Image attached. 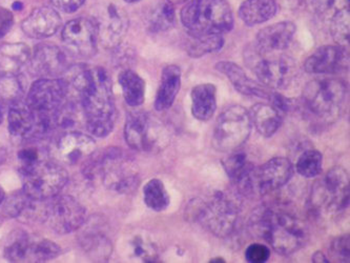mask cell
Listing matches in <instances>:
<instances>
[{
  "instance_id": "6da1fadb",
  "label": "cell",
  "mask_w": 350,
  "mask_h": 263,
  "mask_svg": "<svg viewBox=\"0 0 350 263\" xmlns=\"http://www.w3.org/2000/svg\"><path fill=\"white\" fill-rule=\"evenodd\" d=\"M252 233L267 241L281 255L296 253L308 235L306 225L293 214L271 208H260L250 217Z\"/></svg>"
},
{
  "instance_id": "7a4b0ae2",
  "label": "cell",
  "mask_w": 350,
  "mask_h": 263,
  "mask_svg": "<svg viewBox=\"0 0 350 263\" xmlns=\"http://www.w3.org/2000/svg\"><path fill=\"white\" fill-rule=\"evenodd\" d=\"M93 84L81 98L88 131L96 137H105L113 131L116 108L111 76L103 68H93Z\"/></svg>"
},
{
  "instance_id": "3957f363",
  "label": "cell",
  "mask_w": 350,
  "mask_h": 263,
  "mask_svg": "<svg viewBox=\"0 0 350 263\" xmlns=\"http://www.w3.org/2000/svg\"><path fill=\"white\" fill-rule=\"evenodd\" d=\"M239 213L238 198L224 192H216L207 199L196 198L187 209L189 221L198 223L219 238H226L234 231Z\"/></svg>"
},
{
  "instance_id": "277c9868",
  "label": "cell",
  "mask_w": 350,
  "mask_h": 263,
  "mask_svg": "<svg viewBox=\"0 0 350 263\" xmlns=\"http://www.w3.org/2000/svg\"><path fill=\"white\" fill-rule=\"evenodd\" d=\"M180 18L189 35H223L234 27V14L226 0H187Z\"/></svg>"
},
{
  "instance_id": "5b68a950",
  "label": "cell",
  "mask_w": 350,
  "mask_h": 263,
  "mask_svg": "<svg viewBox=\"0 0 350 263\" xmlns=\"http://www.w3.org/2000/svg\"><path fill=\"white\" fill-rule=\"evenodd\" d=\"M87 176L99 177L107 188L122 194L135 191L140 182L134 159L116 148L109 149L100 156L92 159Z\"/></svg>"
},
{
  "instance_id": "8992f818",
  "label": "cell",
  "mask_w": 350,
  "mask_h": 263,
  "mask_svg": "<svg viewBox=\"0 0 350 263\" xmlns=\"http://www.w3.org/2000/svg\"><path fill=\"white\" fill-rule=\"evenodd\" d=\"M124 137L130 148L144 153L161 152L171 141L166 125L155 116L142 111L129 114Z\"/></svg>"
},
{
  "instance_id": "52a82bcc",
  "label": "cell",
  "mask_w": 350,
  "mask_h": 263,
  "mask_svg": "<svg viewBox=\"0 0 350 263\" xmlns=\"http://www.w3.org/2000/svg\"><path fill=\"white\" fill-rule=\"evenodd\" d=\"M345 82L336 78H316L305 86L303 103L318 118L329 121L339 117L345 103Z\"/></svg>"
},
{
  "instance_id": "ba28073f",
  "label": "cell",
  "mask_w": 350,
  "mask_h": 263,
  "mask_svg": "<svg viewBox=\"0 0 350 263\" xmlns=\"http://www.w3.org/2000/svg\"><path fill=\"white\" fill-rule=\"evenodd\" d=\"M246 60L258 79L266 88L286 90L298 76L296 62L287 55L260 54L252 48L248 51Z\"/></svg>"
},
{
  "instance_id": "9c48e42d",
  "label": "cell",
  "mask_w": 350,
  "mask_h": 263,
  "mask_svg": "<svg viewBox=\"0 0 350 263\" xmlns=\"http://www.w3.org/2000/svg\"><path fill=\"white\" fill-rule=\"evenodd\" d=\"M252 125L250 112L241 105H232L217 118L213 145L220 152H234L247 141Z\"/></svg>"
},
{
  "instance_id": "30bf717a",
  "label": "cell",
  "mask_w": 350,
  "mask_h": 263,
  "mask_svg": "<svg viewBox=\"0 0 350 263\" xmlns=\"http://www.w3.org/2000/svg\"><path fill=\"white\" fill-rule=\"evenodd\" d=\"M312 201L318 211L326 214L340 213L349 203V176L342 166L330 168L312 188Z\"/></svg>"
},
{
  "instance_id": "8fae6325",
  "label": "cell",
  "mask_w": 350,
  "mask_h": 263,
  "mask_svg": "<svg viewBox=\"0 0 350 263\" xmlns=\"http://www.w3.org/2000/svg\"><path fill=\"white\" fill-rule=\"evenodd\" d=\"M68 181V173L62 166L41 162L25 171L23 192L33 199L44 201L57 196Z\"/></svg>"
},
{
  "instance_id": "7c38bea8",
  "label": "cell",
  "mask_w": 350,
  "mask_h": 263,
  "mask_svg": "<svg viewBox=\"0 0 350 263\" xmlns=\"http://www.w3.org/2000/svg\"><path fill=\"white\" fill-rule=\"evenodd\" d=\"M293 166L285 157H275L263 166L255 168L248 186L247 195H265L288 184L293 175Z\"/></svg>"
},
{
  "instance_id": "4fadbf2b",
  "label": "cell",
  "mask_w": 350,
  "mask_h": 263,
  "mask_svg": "<svg viewBox=\"0 0 350 263\" xmlns=\"http://www.w3.org/2000/svg\"><path fill=\"white\" fill-rule=\"evenodd\" d=\"M62 37L66 51L78 58H90L97 51V25L92 19L80 17L68 21Z\"/></svg>"
},
{
  "instance_id": "5bb4252c",
  "label": "cell",
  "mask_w": 350,
  "mask_h": 263,
  "mask_svg": "<svg viewBox=\"0 0 350 263\" xmlns=\"http://www.w3.org/2000/svg\"><path fill=\"white\" fill-rule=\"evenodd\" d=\"M66 86L62 79L39 78L27 93V105L35 115H53L64 105Z\"/></svg>"
},
{
  "instance_id": "9a60e30c",
  "label": "cell",
  "mask_w": 350,
  "mask_h": 263,
  "mask_svg": "<svg viewBox=\"0 0 350 263\" xmlns=\"http://www.w3.org/2000/svg\"><path fill=\"white\" fill-rule=\"evenodd\" d=\"M85 208L71 196H60L46 208V219L58 234L77 231L85 223Z\"/></svg>"
},
{
  "instance_id": "2e32d148",
  "label": "cell",
  "mask_w": 350,
  "mask_h": 263,
  "mask_svg": "<svg viewBox=\"0 0 350 263\" xmlns=\"http://www.w3.org/2000/svg\"><path fill=\"white\" fill-rule=\"evenodd\" d=\"M349 54L343 46H323L314 51L306 62L304 68L310 74L330 75L347 70Z\"/></svg>"
},
{
  "instance_id": "e0dca14e",
  "label": "cell",
  "mask_w": 350,
  "mask_h": 263,
  "mask_svg": "<svg viewBox=\"0 0 350 263\" xmlns=\"http://www.w3.org/2000/svg\"><path fill=\"white\" fill-rule=\"evenodd\" d=\"M30 71L39 78H54L68 70L66 54L53 45H39L31 54Z\"/></svg>"
},
{
  "instance_id": "ac0fdd59",
  "label": "cell",
  "mask_w": 350,
  "mask_h": 263,
  "mask_svg": "<svg viewBox=\"0 0 350 263\" xmlns=\"http://www.w3.org/2000/svg\"><path fill=\"white\" fill-rule=\"evenodd\" d=\"M96 21L98 40L107 49H115L122 42L129 31V16L115 5H109L100 18Z\"/></svg>"
},
{
  "instance_id": "d6986e66",
  "label": "cell",
  "mask_w": 350,
  "mask_h": 263,
  "mask_svg": "<svg viewBox=\"0 0 350 263\" xmlns=\"http://www.w3.org/2000/svg\"><path fill=\"white\" fill-rule=\"evenodd\" d=\"M296 25L282 21L264 27L258 33L253 49L260 54L279 53L286 50L296 34Z\"/></svg>"
},
{
  "instance_id": "ffe728a7",
  "label": "cell",
  "mask_w": 350,
  "mask_h": 263,
  "mask_svg": "<svg viewBox=\"0 0 350 263\" xmlns=\"http://www.w3.org/2000/svg\"><path fill=\"white\" fill-rule=\"evenodd\" d=\"M62 27V18L56 10L50 7L35 9L23 21L21 29L27 36L44 39L56 34Z\"/></svg>"
},
{
  "instance_id": "44dd1931",
  "label": "cell",
  "mask_w": 350,
  "mask_h": 263,
  "mask_svg": "<svg viewBox=\"0 0 350 263\" xmlns=\"http://www.w3.org/2000/svg\"><path fill=\"white\" fill-rule=\"evenodd\" d=\"M96 150V143L92 137L79 132H68L60 138L57 145V155L66 164H77L91 156Z\"/></svg>"
},
{
  "instance_id": "7402d4cb",
  "label": "cell",
  "mask_w": 350,
  "mask_h": 263,
  "mask_svg": "<svg viewBox=\"0 0 350 263\" xmlns=\"http://www.w3.org/2000/svg\"><path fill=\"white\" fill-rule=\"evenodd\" d=\"M216 68L228 78L234 89L246 96H256V97L271 99L273 94L266 89L263 84H258L255 80L248 77L243 68L238 64L230 62H220L216 64Z\"/></svg>"
},
{
  "instance_id": "603a6c76",
  "label": "cell",
  "mask_w": 350,
  "mask_h": 263,
  "mask_svg": "<svg viewBox=\"0 0 350 263\" xmlns=\"http://www.w3.org/2000/svg\"><path fill=\"white\" fill-rule=\"evenodd\" d=\"M30 48L25 43H3L0 46V77L16 76L29 64Z\"/></svg>"
},
{
  "instance_id": "cb8c5ba5",
  "label": "cell",
  "mask_w": 350,
  "mask_h": 263,
  "mask_svg": "<svg viewBox=\"0 0 350 263\" xmlns=\"http://www.w3.org/2000/svg\"><path fill=\"white\" fill-rule=\"evenodd\" d=\"M181 88V71L175 64L165 66L162 71L161 82L155 99V108L162 112L170 109Z\"/></svg>"
},
{
  "instance_id": "d4e9b609",
  "label": "cell",
  "mask_w": 350,
  "mask_h": 263,
  "mask_svg": "<svg viewBox=\"0 0 350 263\" xmlns=\"http://www.w3.org/2000/svg\"><path fill=\"white\" fill-rule=\"evenodd\" d=\"M191 113L196 119L208 121L217 109V89L212 84L196 86L191 90Z\"/></svg>"
},
{
  "instance_id": "484cf974",
  "label": "cell",
  "mask_w": 350,
  "mask_h": 263,
  "mask_svg": "<svg viewBox=\"0 0 350 263\" xmlns=\"http://www.w3.org/2000/svg\"><path fill=\"white\" fill-rule=\"evenodd\" d=\"M252 125L264 137H271L282 123V113L273 105L257 103L250 112Z\"/></svg>"
},
{
  "instance_id": "4316f807",
  "label": "cell",
  "mask_w": 350,
  "mask_h": 263,
  "mask_svg": "<svg viewBox=\"0 0 350 263\" xmlns=\"http://www.w3.org/2000/svg\"><path fill=\"white\" fill-rule=\"evenodd\" d=\"M278 3L275 0H245L239 8V16L245 25H261L277 14Z\"/></svg>"
},
{
  "instance_id": "83f0119b",
  "label": "cell",
  "mask_w": 350,
  "mask_h": 263,
  "mask_svg": "<svg viewBox=\"0 0 350 263\" xmlns=\"http://www.w3.org/2000/svg\"><path fill=\"white\" fill-rule=\"evenodd\" d=\"M223 166L232 182L241 193H247L250 176L253 174L254 164L243 153H234L223 160Z\"/></svg>"
},
{
  "instance_id": "f1b7e54d",
  "label": "cell",
  "mask_w": 350,
  "mask_h": 263,
  "mask_svg": "<svg viewBox=\"0 0 350 263\" xmlns=\"http://www.w3.org/2000/svg\"><path fill=\"white\" fill-rule=\"evenodd\" d=\"M35 127V114L30 107L21 101L12 103L9 112V131L14 136L30 134Z\"/></svg>"
},
{
  "instance_id": "f546056e",
  "label": "cell",
  "mask_w": 350,
  "mask_h": 263,
  "mask_svg": "<svg viewBox=\"0 0 350 263\" xmlns=\"http://www.w3.org/2000/svg\"><path fill=\"white\" fill-rule=\"evenodd\" d=\"M119 84L122 90L125 102L130 107H139L146 97V82L134 71L125 70L120 73Z\"/></svg>"
},
{
  "instance_id": "4dcf8cb0",
  "label": "cell",
  "mask_w": 350,
  "mask_h": 263,
  "mask_svg": "<svg viewBox=\"0 0 350 263\" xmlns=\"http://www.w3.org/2000/svg\"><path fill=\"white\" fill-rule=\"evenodd\" d=\"M187 53L193 58H200L206 54L216 53L224 46V38L221 34L189 35Z\"/></svg>"
},
{
  "instance_id": "1f68e13d",
  "label": "cell",
  "mask_w": 350,
  "mask_h": 263,
  "mask_svg": "<svg viewBox=\"0 0 350 263\" xmlns=\"http://www.w3.org/2000/svg\"><path fill=\"white\" fill-rule=\"evenodd\" d=\"M176 23V12L173 3L169 1L158 5L148 16V29L150 32L159 33L171 30Z\"/></svg>"
},
{
  "instance_id": "d6a6232c",
  "label": "cell",
  "mask_w": 350,
  "mask_h": 263,
  "mask_svg": "<svg viewBox=\"0 0 350 263\" xmlns=\"http://www.w3.org/2000/svg\"><path fill=\"white\" fill-rule=\"evenodd\" d=\"M144 198L146 205L152 211H164L171 203V198L166 191L163 182L157 178L150 179L144 186Z\"/></svg>"
},
{
  "instance_id": "836d02e7",
  "label": "cell",
  "mask_w": 350,
  "mask_h": 263,
  "mask_svg": "<svg viewBox=\"0 0 350 263\" xmlns=\"http://www.w3.org/2000/svg\"><path fill=\"white\" fill-rule=\"evenodd\" d=\"M59 252V245L49 239L31 238L25 262H44L57 257Z\"/></svg>"
},
{
  "instance_id": "e575fe53",
  "label": "cell",
  "mask_w": 350,
  "mask_h": 263,
  "mask_svg": "<svg viewBox=\"0 0 350 263\" xmlns=\"http://www.w3.org/2000/svg\"><path fill=\"white\" fill-rule=\"evenodd\" d=\"M322 164L323 156L319 151L307 150L299 157L296 170L303 177L314 178L322 172Z\"/></svg>"
},
{
  "instance_id": "d590c367",
  "label": "cell",
  "mask_w": 350,
  "mask_h": 263,
  "mask_svg": "<svg viewBox=\"0 0 350 263\" xmlns=\"http://www.w3.org/2000/svg\"><path fill=\"white\" fill-rule=\"evenodd\" d=\"M332 38L339 46H347L349 42V10H340L334 14L330 23Z\"/></svg>"
},
{
  "instance_id": "8d00e7d4",
  "label": "cell",
  "mask_w": 350,
  "mask_h": 263,
  "mask_svg": "<svg viewBox=\"0 0 350 263\" xmlns=\"http://www.w3.org/2000/svg\"><path fill=\"white\" fill-rule=\"evenodd\" d=\"M25 88L19 75L0 77V100L15 103L23 96Z\"/></svg>"
},
{
  "instance_id": "74e56055",
  "label": "cell",
  "mask_w": 350,
  "mask_h": 263,
  "mask_svg": "<svg viewBox=\"0 0 350 263\" xmlns=\"http://www.w3.org/2000/svg\"><path fill=\"white\" fill-rule=\"evenodd\" d=\"M132 256L144 262H155L158 258L157 247L150 239L137 236L131 242Z\"/></svg>"
},
{
  "instance_id": "f35d334b",
  "label": "cell",
  "mask_w": 350,
  "mask_h": 263,
  "mask_svg": "<svg viewBox=\"0 0 350 263\" xmlns=\"http://www.w3.org/2000/svg\"><path fill=\"white\" fill-rule=\"evenodd\" d=\"M83 247H85L87 252L93 257H99L103 259V257H109L111 252V243L103 235L92 233L83 238Z\"/></svg>"
},
{
  "instance_id": "ab89813d",
  "label": "cell",
  "mask_w": 350,
  "mask_h": 263,
  "mask_svg": "<svg viewBox=\"0 0 350 263\" xmlns=\"http://www.w3.org/2000/svg\"><path fill=\"white\" fill-rule=\"evenodd\" d=\"M349 235H343L334 239L330 247V254L334 261L349 262Z\"/></svg>"
},
{
  "instance_id": "60d3db41",
  "label": "cell",
  "mask_w": 350,
  "mask_h": 263,
  "mask_svg": "<svg viewBox=\"0 0 350 263\" xmlns=\"http://www.w3.org/2000/svg\"><path fill=\"white\" fill-rule=\"evenodd\" d=\"M271 257V251L262 243H253L246 249L245 258L250 263H264Z\"/></svg>"
},
{
  "instance_id": "b9f144b4",
  "label": "cell",
  "mask_w": 350,
  "mask_h": 263,
  "mask_svg": "<svg viewBox=\"0 0 350 263\" xmlns=\"http://www.w3.org/2000/svg\"><path fill=\"white\" fill-rule=\"evenodd\" d=\"M18 159L23 166V171H27L42 162L40 152L36 148H25L19 151Z\"/></svg>"
},
{
  "instance_id": "7bdbcfd3",
  "label": "cell",
  "mask_w": 350,
  "mask_h": 263,
  "mask_svg": "<svg viewBox=\"0 0 350 263\" xmlns=\"http://www.w3.org/2000/svg\"><path fill=\"white\" fill-rule=\"evenodd\" d=\"M85 0H51V3L56 9L64 13H74L77 11Z\"/></svg>"
},
{
  "instance_id": "ee69618b",
  "label": "cell",
  "mask_w": 350,
  "mask_h": 263,
  "mask_svg": "<svg viewBox=\"0 0 350 263\" xmlns=\"http://www.w3.org/2000/svg\"><path fill=\"white\" fill-rule=\"evenodd\" d=\"M14 17L11 11L0 7V38L5 37L13 27Z\"/></svg>"
},
{
  "instance_id": "f6af8a7d",
  "label": "cell",
  "mask_w": 350,
  "mask_h": 263,
  "mask_svg": "<svg viewBox=\"0 0 350 263\" xmlns=\"http://www.w3.org/2000/svg\"><path fill=\"white\" fill-rule=\"evenodd\" d=\"M307 8L314 14H324L334 5V0H305Z\"/></svg>"
},
{
  "instance_id": "bcb514c9",
  "label": "cell",
  "mask_w": 350,
  "mask_h": 263,
  "mask_svg": "<svg viewBox=\"0 0 350 263\" xmlns=\"http://www.w3.org/2000/svg\"><path fill=\"white\" fill-rule=\"evenodd\" d=\"M312 261L314 263H328L329 260L326 258L325 255L323 253L317 252L316 254L312 256Z\"/></svg>"
},
{
  "instance_id": "7dc6e473",
  "label": "cell",
  "mask_w": 350,
  "mask_h": 263,
  "mask_svg": "<svg viewBox=\"0 0 350 263\" xmlns=\"http://www.w3.org/2000/svg\"><path fill=\"white\" fill-rule=\"evenodd\" d=\"M5 191H3V188L0 186V205L3 204V200H5Z\"/></svg>"
},
{
  "instance_id": "c3c4849f",
  "label": "cell",
  "mask_w": 350,
  "mask_h": 263,
  "mask_svg": "<svg viewBox=\"0 0 350 263\" xmlns=\"http://www.w3.org/2000/svg\"><path fill=\"white\" fill-rule=\"evenodd\" d=\"M166 1H169V3H173L175 5H180V3H187V0H166Z\"/></svg>"
},
{
  "instance_id": "681fc988",
  "label": "cell",
  "mask_w": 350,
  "mask_h": 263,
  "mask_svg": "<svg viewBox=\"0 0 350 263\" xmlns=\"http://www.w3.org/2000/svg\"><path fill=\"white\" fill-rule=\"evenodd\" d=\"M21 8H23V5H21V3H15L13 5V9L16 10V11H18V10H21Z\"/></svg>"
},
{
  "instance_id": "f907efd6",
  "label": "cell",
  "mask_w": 350,
  "mask_h": 263,
  "mask_svg": "<svg viewBox=\"0 0 350 263\" xmlns=\"http://www.w3.org/2000/svg\"><path fill=\"white\" fill-rule=\"evenodd\" d=\"M211 262H226V260H224V259L222 258H215L212 259V260H211Z\"/></svg>"
},
{
  "instance_id": "816d5d0a",
  "label": "cell",
  "mask_w": 350,
  "mask_h": 263,
  "mask_svg": "<svg viewBox=\"0 0 350 263\" xmlns=\"http://www.w3.org/2000/svg\"><path fill=\"white\" fill-rule=\"evenodd\" d=\"M125 3H138V1H140V0H124Z\"/></svg>"
},
{
  "instance_id": "f5cc1de1",
  "label": "cell",
  "mask_w": 350,
  "mask_h": 263,
  "mask_svg": "<svg viewBox=\"0 0 350 263\" xmlns=\"http://www.w3.org/2000/svg\"><path fill=\"white\" fill-rule=\"evenodd\" d=\"M3 121V113H1V110H0V123Z\"/></svg>"
}]
</instances>
